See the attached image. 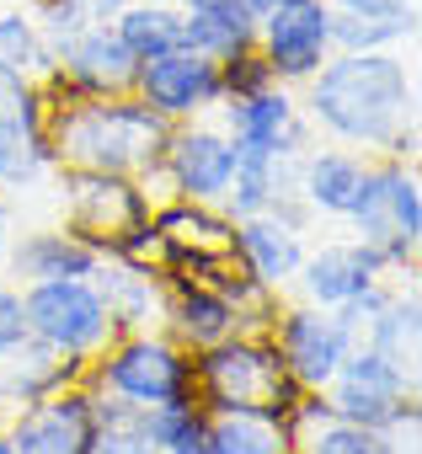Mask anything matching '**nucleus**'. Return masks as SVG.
Instances as JSON below:
<instances>
[{
  "instance_id": "1",
  "label": "nucleus",
  "mask_w": 422,
  "mask_h": 454,
  "mask_svg": "<svg viewBox=\"0 0 422 454\" xmlns=\"http://www.w3.org/2000/svg\"><path fill=\"white\" fill-rule=\"evenodd\" d=\"M305 118L310 129L332 134L358 155H417V81L401 49L369 54H332L305 81Z\"/></svg>"
},
{
  "instance_id": "2",
  "label": "nucleus",
  "mask_w": 422,
  "mask_h": 454,
  "mask_svg": "<svg viewBox=\"0 0 422 454\" xmlns=\"http://www.w3.org/2000/svg\"><path fill=\"white\" fill-rule=\"evenodd\" d=\"M166 134L171 123L155 118L134 91L81 97V91L43 86V139L59 171H113V176L150 182L160 171Z\"/></svg>"
},
{
  "instance_id": "3",
  "label": "nucleus",
  "mask_w": 422,
  "mask_h": 454,
  "mask_svg": "<svg viewBox=\"0 0 422 454\" xmlns=\"http://www.w3.org/2000/svg\"><path fill=\"white\" fill-rule=\"evenodd\" d=\"M300 395L305 390L284 369L268 332H231L225 342L192 353V401L203 411H246L289 422Z\"/></svg>"
},
{
  "instance_id": "4",
  "label": "nucleus",
  "mask_w": 422,
  "mask_h": 454,
  "mask_svg": "<svg viewBox=\"0 0 422 454\" xmlns=\"http://www.w3.org/2000/svg\"><path fill=\"white\" fill-rule=\"evenodd\" d=\"M81 380L97 395L129 401V406H160V401L192 395V353L166 332H123L86 364Z\"/></svg>"
},
{
  "instance_id": "5",
  "label": "nucleus",
  "mask_w": 422,
  "mask_h": 454,
  "mask_svg": "<svg viewBox=\"0 0 422 454\" xmlns=\"http://www.w3.org/2000/svg\"><path fill=\"white\" fill-rule=\"evenodd\" d=\"M353 241H363L369 252L385 257V268H411L417 241H422V192H417V171L411 160H390V155H369L363 182L353 192L348 208Z\"/></svg>"
},
{
  "instance_id": "6",
  "label": "nucleus",
  "mask_w": 422,
  "mask_h": 454,
  "mask_svg": "<svg viewBox=\"0 0 422 454\" xmlns=\"http://www.w3.org/2000/svg\"><path fill=\"white\" fill-rule=\"evenodd\" d=\"M22 321L33 337L75 358L81 369L118 337L107 300L91 278H49V284H22Z\"/></svg>"
},
{
  "instance_id": "7",
  "label": "nucleus",
  "mask_w": 422,
  "mask_h": 454,
  "mask_svg": "<svg viewBox=\"0 0 422 454\" xmlns=\"http://www.w3.org/2000/svg\"><path fill=\"white\" fill-rule=\"evenodd\" d=\"M332 417L358 422V427H379L395 433L406 422H417V380L395 374L385 358H374L369 348L353 342V353L342 358V369L332 374V385L321 390Z\"/></svg>"
},
{
  "instance_id": "8",
  "label": "nucleus",
  "mask_w": 422,
  "mask_h": 454,
  "mask_svg": "<svg viewBox=\"0 0 422 454\" xmlns=\"http://www.w3.org/2000/svg\"><path fill=\"white\" fill-rule=\"evenodd\" d=\"M257 54L268 59L278 86H305L337 49H332V6L326 0H294V6H268L257 22Z\"/></svg>"
},
{
  "instance_id": "9",
  "label": "nucleus",
  "mask_w": 422,
  "mask_h": 454,
  "mask_svg": "<svg viewBox=\"0 0 422 454\" xmlns=\"http://www.w3.org/2000/svg\"><path fill=\"white\" fill-rule=\"evenodd\" d=\"M268 337H273L284 369L300 380V390H326L332 374L342 369V358H348L353 342H358V337L342 326L337 310H321V305H305V300L278 305Z\"/></svg>"
},
{
  "instance_id": "10",
  "label": "nucleus",
  "mask_w": 422,
  "mask_h": 454,
  "mask_svg": "<svg viewBox=\"0 0 422 454\" xmlns=\"http://www.w3.org/2000/svg\"><path fill=\"white\" fill-rule=\"evenodd\" d=\"M236 160H241V150L231 145V134L220 123L187 118V123H171L155 176H166V187L187 203H220L236 176Z\"/></svg>"
},
{
  "instance_id": "11",
  "label": "nucleus",
  "mask_w": 422,
  "mask_h": 454,
  "mask_svg": "<svg viewBox=\"0 0 422 454\" xmlns=\"http://www.w3.org/2000/svg\"><path fill=\"white\" fill-rule=\"evenodd\" d=\"M220 113V129L231 134V145L241 155H273V160H294L310 150V118L305 107L294 102L289 86H262L252 97H231L215 107Z\"/></svg>"
},
{
  "instance_id": "12",
  "label": "nucleus",
  "mask_w": 422,
  "mask_h": 454,
  "mask_svg": "<svg viewBox=\"0 0 422 454\" xmlns=\"http://www.w3.org/2000/svg\"><path fill=\"white\" fill-rule=\"evenodd\" d=\"M129 91L166 123L208 118L220 107V65L192 54V49H166V54H150V59L134 65Z\"/></svg>"
},
{
  "instance_id": "13",
  "label": "nucleus",
  "mask_w": 422,
  "mask_h": 454,
  "mask_svg": "<svg viewBox=\"0 0 422 454\" xmlns=\"http://www.w3.org/2000/svg\"><path fill=\"white\" fill-rule=\"evenodd\" d=\"M6 438L17 454H97V395L86 380L22 406L6 417Z\"/></svg>"
},
{
  "instance_id": "14",
  "label": "nucleus",
  "mask_w": 422,
  "mask_h": 454,
  "mask_svg": "<svg viewBox=\"0 0 422 454\" xmlns=\"http://www.w3.org/2000/svg\"><path fill=\"white\" fill-rule=\"evenodd\" d=\"M49 166L54 160L43 139V86L0 65V192L27 187Z\"/></svg>"
},
{
  "instance_id": "15",
  "label": "nucleus",
  "mask_w": 422,
  "mask_h": 454,
  "mask_svg": "<svg viewBox=\"0 0 422 454\" xmlns=\"http://www.w3.org/2000/svg\"><path fill=\"white\" fill-rule=\"evenodd\" d=\"M134 54L118 43L113 22H86L59 54H54V75L43 86L59 91H81V97H118L134 86Z\"/></svg>"
},
{
  "instance_id": "16",
  "label": "nucleus",
  "mask_w": 422,
  "mask_h": 454,
  "mask_svg": "<svg viewBox=\"0 0 422 454\" xmlns=\"http://www.w3.org/2000/svg\"><path fill=\"white\" fill-rule=\"evenodd\" d=\"M385 273H390L385 257L369 252L363 241H321V247H305V262H300L294 284H300V300L305 305L337 310V305L369 294Z\"/></svg>"
},
{
  "instance_id": "17",
  "label": "nucleus",
  "mask_w": 422,
  "mask_h": 454,
  "mask_svg": "<svg viewBox=\"0 0 422 454\" xmlns=\"http://www.w3.org/2000/svg\"><path fill=\"white\" fill-rule=\"evenodd\" d=\"M150 231L166 247L171 268H203V262H220L236 252V219L220 203L176 198L166 208H150Z\"/></svg>"
},
{
  "instance_id": "18",
  "label": "nucleus",
  "mask_w": 422,
  "mask_h": 454,
  "mask_svg": "<svg viewBox=\"0 0 422 454\" xmlns=\"http://www.w3.org/2000/svg\"><path fill=\"white\" fill-rule=\"evenodd\" d=\"M81 374L86 369L75 358H65L59 348H49L43 337H33V332L6 337L0 342V422L43 395H54V390H65V385H75Z\"/></svg>"
},
{
  "instance_id": "19",
  "label": "nucleus",
  "mask_w": 422,
  "mask_h": 454,
  "mask_svg": "<svg viewBox=\"0 0 422 454\" xmlns=\"http://www.w3.org/2000/svg\"><path fill=\"white\" fill-rule=\"evenodd\" d=\"M231 332H241V310L215 284H203V278H192L182 268L166 273V337L171 342L198 353V348L225 342Z\"/></svg>"
},
{
  "instance_id": "20",
  "label": "nucleus",
  "mask_w": 422,
  "mask_h": 454,
  "mask_svg": "<svg viewBox=\"0 0 422 454\" xmlns=\"http://www.w3.org/2000/svg\"><path fill=\"white\" fill-rule=\"evenodd\" d=\"M236 257L246 262V273L268 289H289L300 262H305V224H294L289 214L278 208H262V214H246L236 219Z\"/></svg>"
},
{
  "instance_id": "21",
  "label": "nucleus",
  "mask_w": 422,
  "mask_h": 454,
  "mask_svg": "<svg viewBox=\"0 0 422 454\" xmlns=\"http://www.w3.org/2000/svg\"><path fill=\"white\" fill-rule=\"evenodd\" d=\"M91 284L102 289L118 337L123 332H160L166 326V273L123 262V257H102Z\"/></svg>"
},
{
  "instance_id": "22",
  "label": "nucleus",
  "mask_w": 422,
  "mask_h": 454,
  "mask_svg": "<svg viewBox=\"0 0 422 454\" xmlns=\"http://www.w3.org/2000/svg\"><path fill=\"white\" fill-rule=\"evenodd\" d=\"M97 262H102V252L86 236H75L70 224L65 231H27L6 252V273L17 278V289L22 284H49V278H91Z\"/></svg>"
},
{
  "instance_id": "23",
  "label": "nucleus",
  "mask_w": 422,
  "mask_h": 454,
  "mask_svg": "<svg viewBox=\"0 0 422 454\" xmlns=\"http://www.w3.org/2000/svg\"><path fill=\"white\" fill-rule=\"evenodd\" d=\"M363 166H369V155H358V150H348V145H337V150H305V155L294 160V192H300V203H305L310 214H321V219H348L353 192H358V182H363Z\"/></svg>"
},
{
  "instance_id": "24",
  "label": "nucleus",
  "mask_w": 422,
  "mask_h": 454,
  "mask_svg": "<svg viewBox=\"0 0 422 454\" xmlns=\"http://www.w3.org/2000/svg\"><path fill=\"white\" fill-rule=\"evenodd\" d=\"M358 348H369L374 358H385L395 374L417 380V364H422V305H417L411 284H390L385 305L363 321Z\"/></svg>"
},
{
  "instance_id": "25",
  "label": "nucleus",
  "mask_w": 422,
  "mask_h": 454,
  "mask_svg": "<svg viewBox=\"0 0 422 454\" xmlns=\"http://www.w3.org/2000/svg\"><path fill=\"white\" fill-rule=\"evenodd\" d=\"M300 160V155H294ZM294 160H273V155H241L236 160V176L220 198V208L231 219H246V214H262L284 198H294Z\"/></svg>"
},
{
  "instance_id": "26",
  "label": "nucleus",
  "mask_w": 422,
  "mask_h": 454,
  "mask_svg": "<svg viewBox=\"0 0 422 454\" xmlns=\"http://www.w3.org/2000/svg\"><path fill=\"white\" fill-rule=\"evenodd\" d=\"M208 454H294V433L278 417L208 411Z\"/></svg>"
},
{
  "instance_id": "27",
  "label": "nucleus",
  "mask_w": 422,
  "mask_h": 454,
  "mask_svg": "<svg viewBox=\"0 0 422 454\" xmlns=\"http://www.w3.org/2000/svg\"><path fill=\"white\" fill-rule=\"evenodd\" d=\"M417 33V12H332V49L337 54H369V49H401Z\"/></svg>"
},
{
  "instance_id": "28",
  "label": "nucleus",
  "mask_w": 422,
  "mask_h": 454,
  "mask_svg": "<svg viewBox=\"0 0 422 454\" xmlns=\"http://www.w3.org/2000/svg\"><path fill=\"white\" fill-rule=\"evenodd\" d=\"M113 33H118V43L134 59H150V54L182 49V12L176 6H155V0H129V6L113 17Z\"/></svg>"
},
{
  "instance_id": "29",
  "label": "nucleus",
  "mask_w": 422,
  "mask_h": 454,
  "mask_svg": "<svg viewBox=\"0 0 422 454\" xmlns=\"http://www.w3.org/2000/svg\"><path fill=\"white\" fill-rule=\"evenodd\" d=\"M145 433L155 454H208V411L192 395L145 406Z\"/></svg>"
},
{
  "instance_id": "30",
  "label": "nucleus",
  "mask_w": 422,
  "mask_h": 454,
  "mask_svg": "<svg viewBox=\"0 0 422 454\" xmlns=\"http://www.w3.org/2000/svg\"><path fill=\"white\" fill-rule=\"evenodd\" d=\"M0 65H12L17 75H27V81H49L54 75V49L43 43V33H38V22L17 6V12H0Z\"/></svg>"
},
{
  "instance_id": "31",
  "label": "nucleus",
  "mask_w": 422,
  "mask_h": 454,
  "mask_svg": "<svg viewBox=\"0 0 422 454\" xmlns=\"http://www.w3.org/2000/svg\"><path fill=\"white\" fill-rule=\"evenodd\" d=\"M294 454H401V449L379 427H358V422L326 417V422H316V427H305L294 438Z\"/></svg>"
},
{
  "instance_id": "32",
  "label": "nucleus",
  "mask_w": 422,
  "mask_h": 454,
  "mask_svg": "<svg viewBox=\"0 0 422 454\" xmlns=\"http://www.w3.org/2000/svg\"><path fill=\"white\" fill-rule=\"evenodd\" d=\"M182 49H192V54H203V59L225 65V59H236V54L252 49V33H236V27L215 22V17H192V12H182Z\"/></svg>"
},
{
  "instance_id": "33",
  "label": "nucleus",
  "mask_w": 422,
  "mask_h": 454,
  "mask_svg": "<svg viewBox=\"0 0 422 454\" xmlns=\"http://www.w3.org/2000/svg\"><path fill=\"white\" fill-rule=\"evenodd\" d=\"M27 17L38 22V33H43V43L59 54L91 17H86V6H81V0H33V6H27Z\"/></svg>"
},
{
  "instance_id": "34",
  "label": "nucleus",
  "mask_w": 422,
  "mask_h": 454,
  "mask_svg": "<svg viewBox=\"0 0 422 454\" xmlns=\"http://www.w3.org/2000/svg\"><path fill=\"white\" fill-rule=\"evenodd\" d=\"M262 86H273V70H268V59L257 54V43H252L246 54H236V59L220 65V102L252 97V91H262Z\"/></svg>"
},
{
  "instance_id": "35",
  "label": "nucleus",
  "mask_w": 422,
  "mask_h": 454,
  "mask_svg": "<svg viewBox=\"0 0 422 454\" xmlns=\"http://www.w3.org/2000/svg\"><path fill=\"white\" fill-rule=\"evenodd\" d=\"M176 12H192V17H215L236 33H252L257 38V22H262V0H176Z\"/></svg>"
},
{
  "instance_id": "36",
  "label": "nucleus",
  "mask_w": 422,
  "mask_h": 454,
  "mask_svg": "<svg viewBox=\"0 0 422 454\" xmlns=\"http://www.w3.org/2000/svg\"><path fill=\"white\" fill-rule=\"evenodd\" d=\"M17 332H27V321H22V289L0 284V342L17 337Z\"/></svg>"
},
{
  "instance_id": "37",
  "label": "nucleus",
  "mask_w": 422,
  "mask_h": 454,
  "mask_svg": "<svg viewBox=\"0 0 422 454\" xmlns=\"http://www.w3.org/2000/svg\"><path fill=\"white\" fill-rule=\"evenodd\" d=\"M332 12H417V0H326Z\"/></svg>"
},
{
  "instance_id": "38",
  "label": "nucleus",
  "mask_w": 422,
  "mask_h": 454,
  "mask_svg": "<svg viewBox=\"0 0 422 454\" xmlns=\"http://www.w3.org/2000/svg\"><path fill=\"white\" fill-rule=\"evenodd\" d=\"M12 241H17V214H12V203H6V198H0V268H6Z\"/></svg>"
},
{
  "instance_id": "39",
  "label": "nucleus",
  "mask_w": 422,
  "mask_h": 454,
  "mask_svg": "<svg viewBox=\"0 0 422 454\" xmlns=\"http://www.w3.org/2000/svg\"><path fill=\"white\" fill-rule=\"evenodd\" d=\"M81 6H86V17H91V22H113V17L129 6V0H81Z\"/></svg>"
},
{
  "instance_id": "40",
  "label": "nucleus",
  "mask_w": 422,
  "mask_h": 454,
  "mask_svg": "<svg viewBox=\"0 0 422 454\" xmlns=\"http://www.w3.org/2000/svg\"><path fill=\"white\" fill-rule=\"evenodd\" d=\"M0 454H17V449H12V438H6V422H0Z\"/></svg>"
},
{
  "instance_id": "41",
  "label": "nucleus",
  "mask_w": 422,
  "mask_h": 454,
  "mask_svg": "<svg viewBox=\"0 0 422 454\" xmlns=\"http://www.w3.org/2000/svg\"><path fill=\"white\" fill-rule=\"evenodd\" d=\"M268 6H294V0H262V12H268Z\"/></svg>"
}]
</instances>
